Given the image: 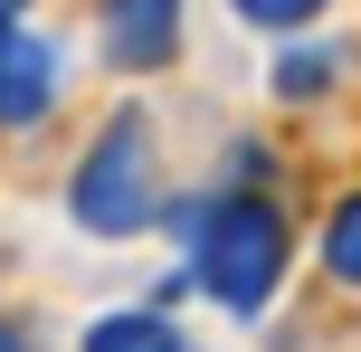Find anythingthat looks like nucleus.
<instances>
[{
	"label": "nucleus",
	"instance_id": "1a4fd4ad",
	"mask_svg": "<svg viewBox=\"0 0 361 352\" xmlns=\"http://www.w3.org/2000/svg\"><path fill=\"white\" fill-rule=\"evenodd\" d=\"M0 352H38V343H29V334H19V324H0Z\"/></svg>",
	"mask_w": 361,
	"mask_h": 352
},
{
	"label": "nucleus",
	"instance_id": "f257e3e1",
	"mask_svg": "<svg viewBox=\"0 0 361 352\" xmlns=\"http://www.w3.org/2000/svg\"><path fill=\"white\" fill-rule=\"evenodd\" d=\"M180 229V277L200 286L209 305H228V315H267V296L286 286V210L267 200V190H200L190 210H171Z\"/></svg>",
	"mask_w": 361,
	"mask_h": 352
},
{
	"label": "nucleus",
	"instance_id": "39448f33",
	"mask_svg": "<svg viewBox=\"0 0 361 352\" xmlns=\"http://www.w3.org/2000/svg\"><path fill=\"white\" fill-rule=\"evenodd\" d=\"M76 352H200V343L180 334V324L162 315V305H124V315H95Z\"/></svg>",
	"mask_w": 361,
	"mask_h": 352
},
{
	"label": "nucleus",
	"instance_id": "6e6552de",
	"mask_svg": "<svg viewBox=\"0 0 361 352\" xmlns=\"http://www.w3.org/2000/svg\"><path fill=\"white\" fill-rule=\"evenodd\" d=\"M324 267L333 277H361V200H333V219H324Z\"/></svg>",
	"mask_w": 361,
	"mask_h": 352
},
{
	"label": "nucleus",
	"instance_id": "f03ea898",
	"mask_svg": "<svg viewBox=\"0 0 361 352\" xmlns=\"http://www.w3.org/2000/svg\"><path fill=\"white\" fill-rule=\"evenodd\" d=\"M67 210H76V229H95V238H133V229L162 219V152H152L143 105H114L105 133L76 152Z\"/></svg>",
	"mask_w": 361,
	"mask_h": 352
},
{
	"label": "nucleus",
	"instance_id": "423d86ee",
	"mask_svg": "<svg viewBox=\"0 0 361 352\" xmlns=\"http://www.w3.org/2000/svg\"><path fill=\"white\" fill-rule=\"evenodd\" d=\"M333 76H343V57H333V48H305V38L276 57V95H286V105H314V95H333Z\"/></svg>",
	"mask_w": 361,
	"mask_h": 352
},
{
	"label": "nucleus",
	"instance_id": "7ed1b4c3",
	"mask_svg": "<svg viewBox=\"0 0 361 352\" xmlns=\"http://www.w3.org/2000/svg\"><path fill=\"white\" fill-rule=\"evenodd\" d=\"M19 10H29V0H0V133L38 124V114L57 105V48Z\"/></svg>",
	"mask_w": 361,
	"mask_h": 352
},
{
	"label": "nucleus",
	"instance_id": "20e7f679",
	"mask_svg": "<svg viewBox=\"0 0 361 352\" xmlns=\"http://www.w3.org/2000/svg\"><path fill=\"white\" fill-rule=\"evenodd\" d=\"M105 57L124 76H152L180 57V0H105Z\"/></svg>",
	"mask_w": 361,
	"mask_h": 352
},
{
	"label": "nucleus",
	"instance_id": "0eeeda50",
	"mask_svg": "<svg viewBox=\"0 0 361 352\" xmlns=\"http://www.w3.org/2000/svg\"><path fill=\"white\" fill-rule=\"evenodd\" d=\"M238 19H247V29H276V38H305L314 19L333 10V0H228Z\"/></svg>",
	"mask_w": 361,
	"mask_h": 352
}]
</instances>
